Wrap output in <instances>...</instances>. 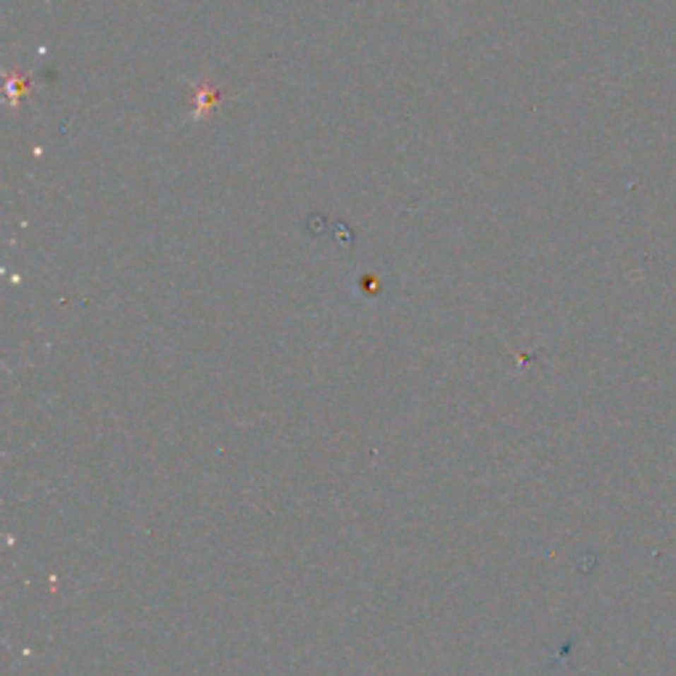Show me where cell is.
Listing matches in <instances>:
<instances>
[{
	"label": "cell",
	"mask_w": 676,
	"mask_h": 676,
	"mask_svg": "<svg viewBox=\"0 0 676 676\" xmlns=\"http://www.w3.org/2000/svg\"><path fill=\"white\" fill-rule=\"evenodd\" d=\"M214 101H217V95H214L212 88L198 90V95H196V119H201V114L206 112V109H212Z\"/></svg>",
	"instance_id": "6da1fadb"
}]
</instances>
